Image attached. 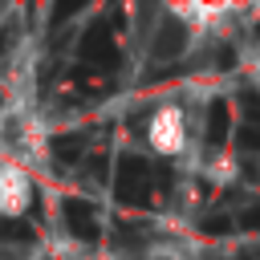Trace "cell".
<instances>
[{"instance_id": "obj_1", "label": "cell", "mask_w": 260, "mask_h": 260, "mask_svg": "<svg viewBox=\"0 0 260 260\" xmlns=\"http://www.w3.org/2000/svg\"><path fill=\"white\" fill-rule=\"evenodd\" d=\"M191 142V126H187V110L179 102H162L150 110L146 118V146L158 158H179Z\"/></svg>"}, {"instance_id": "obj_2", "label": "cell", "mask_w": 260, "mask_h": 260, "mask_svg": "<svg viewBox=\"0 0 260 260\" xmlns=\"http://www.w3.org/2000/svg\"><path fill=\"white\" fill-rule=\"evenodd\" d=\"M32 195H37V183L28 167L16 158H0V219H20L32 207Z\"/></svg>"}]
</instances>
